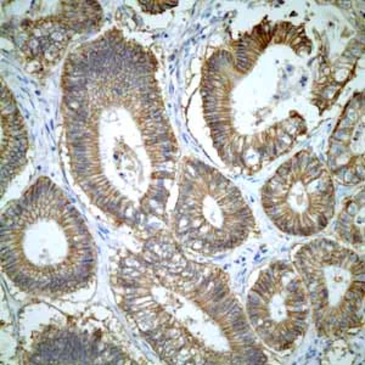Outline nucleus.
I'll return each mask as SVG.
<instances>
[{"label":"nucleus","mask_w":365,"mask_h":365,"mask_svg":"<svg viewBox=\"0 0 365 365\" xmlns=\"http://www.w3.org/2000/svg\"><path fill=\"white\" fill-rule=\"evenodd\" d=\"M146 46L110 29L66 58L67 158L76 184L108 220L144 234L168 223L179 149Z\"/></svg>","instance_id":"f257e3e1"},{"label":"nucleus","mask_w":365,"mask_h":365,"mask_svg":"<svg viewBox=\"0 0 365 365\" xmlns=\"http://www.w3.org/2000/svg\"><path fill=\"white\" fill-rule=\"evenodd\" d=\"M313 51L304 26L264 17L208 56L200 88L204 118L229 168L256 175L307 133L324 84L323 73L313 76Z\"/></svg>","instance_id":"f03ea898"},{"label":"nucleus","mask_w":365,"mask_h":365,"mask_svg":"<svg viewBox=\"0 0 365 365\" xmlns=\"http://www.w3.org/2000/svg\"><path fill=\"white\" fill-rule=\"evenodd\" d=\"M117 306L167 364H266L268 356L216 266L187 257L166 230L117 255L110 270Z\"/></svg>","instance_id":"7ed1b4c3"},{"label":"nucleus","mask_w":365,"mask_h":365,"mask_svg":"<svg viewBox=\"0 0 365 365\" xmlns=\"http://www.w3.org/2000/svg\"><path fill=\"white\" fill-rule=\"evenodd\" d=\"M1 267L19 290L60 299L86 290L98 269L96 241L61 187L39 177L1 213Z\"/></svg>","instance_id":"20e7f679"},{"label":"nucleus","mask_w":365,"mask_h":365,"mask_svg":"<svg viewBox=\"0 0 365 365\" xmlns=\"http://www.w3.org/2000/svg\"><path fill=\"white\" fill-rule=\"evenodd\" d=\"M173 237L182 249L215 256L242 245L256 220L241 191L206 162L185 158L172 213Z\"/></svg>","instance_id":"39448f33"},{"label":"nucleus","mask_w":365,"mask_h":365,"mask_svg":"<svg viewBox=\"0 0 365 365\" xmlns=\"http://www.w3.org/2000/svg\"><path fill=\"white\" fill-rule=\"evenodd\" d=\"M294 267L320 336L336 339L364 327V262L357 252L317 239L299 247Z\"/></svg>","instance_id":"423d86ee"},{"label":"nucleus","mask_w":365,"mask_h":365,"mask_svg":"<svg viewBox=\"0 0 365 365\" xmlns=\"http://www.w3.org/2000/svg\"><path fill=\"white\" fill-rule=\"evenodd\" d=\"M262 206L273 225L290 235L311 237L335 215V187L328 167L309 150L284 162L262 187Z\"/></svg>","instance_id":"0eeeda50"},{"label":"nucleus","mask_w":365,"mask_h":365,"mask_svg":"<svg viewBox=\"0 0 365 365\" xmlns=\"http://www.w3.org/2000/svg\"><path fill=\"white\" fill-rule=\"evenodd\" d=\"M311 316L307 291L295 267L273 262L262 270L250 290L246 317L261 344L287 352L301 342Z\"/></svg>","instance_id":"6e6552de"},{"label":"nucleus","mask_w":365,"mask_h":365,"mask_svg":"<svg viewBox=\"0 0 365 365\" xmlns=\"http://www.w3.org/2000/svg\"><path fill=\"white\" fill-rule=\"evenodd\" d=\"M26 364H133V356L98 320L71 317L37 329L22 353Z\"/></svg>","instance_id":"1a4fd4ad"},{"label":"nucleus","mask_w":365,"mask_h":365,"mask_svg":"<svg viewBox=\"0 0 365 365\" xmlns=\"http://www.w3.org/2000/svg\"><path fill=\"white\" fill-rule=\"evenodd\" d=\"M103 21V9L94 1L60 3L54 13L22 22L21 48L27 58L49 65L76 34L94 31Z\"/></svg>","instance_id":"9d476101"},{"label":"nucleus","mask_w":365,"mask_h":365,"mask_svg":"<svg viewBox=\"0 0 365 365\" xmlns=\"http://www.w3.org/2000/svg\"><path fill=\"white\" fill-rule=\"evenodd\" d=\"M364 94L356 93L329 139V172L344 185L364 182Z\"/></svg>","instance_id":"9b49d317"},{"label":"nucleus","mask_w":365,"mask_h":365,"mask_svg":"<svg viewBox=\"0 0 365 365\" xmlns=\"http://www.w3.org/2000/svg\"><path fill=\"white\" fill-rule=\"evenodd\" d=\"M29 138L16 100L1 82V194L27 163Z\"/></svg>","instance_id":"f8f14e48"},{"label":"nucleus","mask_w":365,"mask_h":365,"mask_svg":"<svg viewBox=\"0 0 365 365\" xmlns=\"http://www.w3.org/2000/svg\"><path fill=\"white\" fill-rule=\"evenodd\" d=\"M337 234L341 240L354 247L364 245V194L349 200L337 220Z\"/></svg>","instance_id":"ddd939ff"}]
</instances>
